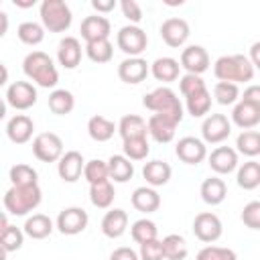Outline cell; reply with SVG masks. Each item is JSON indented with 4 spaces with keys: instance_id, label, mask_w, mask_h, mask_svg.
<instances>
[{
    "instance_id": "cell-2",
    "label": "cell",
    "mask_w": 260,
    "mask_h": 260,
    "mask_svg": "<svg viewBox=\"0 0 260 260\" xmlns=\"http://www.w3.org/2000/svg\"><path fill=\"white\" fill-rule=\"evenodd\" d=\"M22 71L39 87L49 89V87H55L59 81V71L53 59L45 51H30L22 61Z\"/></svg>"
},
{
    "instance_id": "cell-8",
    "label": "cell",
    "mask_w": 260,
    "mask_h": 260,
    "mask_svg": "<svg viewBox=\"0 0 260 260\" xmlns=\"http://www.w3.org/2000/svg\"><path fill=\"white\" fill-rule=\"evenodd\" d=\"M87 223H89L87 211L83 207H75V205L61 209L57 215V221H55L57 230L63 236H77L87 228Z\"/></svg>"
},
{
    "instance_id": "cell-23",
    "label": "cell",
    "mask_w": 260,
    "mask_h": 260,
    "mask_svg": "<svg viewBox=\"0 0 260 260\" xmlns=\"http://www.w3.org/2000/svg\"><path fill=\"white\" fill-rule=\"evenodd\" d=\"M130 203L140 213H154L160 207V195L152 187H136L130 197Z\"/></svg>"
},
{
    "instance_id": "cell-45",
    "label": "cell",
    "mask_w": 260,
    "mask_h": 260,
    "mask_svg": "<svg viewBox=\"0 0 260 260\" xmlns=\"http://www.w3.org/2000/svg\"><path fill=\"white\" fill-rule=\"evenodd\" d=\"M213 98L217 100V104L221 106H232L238 102L240 98V89L236 83H228V81H217L213 87Z\"/></svg>"
},
{
    "instance_id": "cell-7",
    "label": "cell",
    "mask_w": 260,
    "mask_h": 260,
    "mask_svg": "<svg viewBox=\"0 0 260 260\" xmlns=\"http://www.w3.org/2000/svg\"><path fill=\"white\" fill-rule=\"evenodd\" d=\"M32 154L41 162H57L63 154V140L55 132H41L32 140Z\"/></svg>"
},
{
    "instance_id": "cell-26",
    "label": "cell",
    "mask_w": 260,
    "mask_h": 260,
    "mask_svg": "<svg viewBox=\"0 0 260 260\" xmlns=\"http://www.w3.org/2000/svg\"><path fill=\"white\" fill-rule=\"evenodd\" d=\"M171 165L165 160H148L142 167V177L146 179V183L154 189V187H162L169 183L171 179Z\"/></svg>"
},
{
    "instance_id": "cell-39",
    "label": "cell",
    "mask_w": 260,
    "mask_h": 260,
    "mask_svg": "<svg viewBox=\"0 0 260 260\" xmlns=\"http://www.w3.org/2000/svg\"><path fill=\"white\" fill-rule=\"evenodd\" d=\"M85 55L89 57V61L93 63H108L114 57V47L110 43V39L104 41H93V43H85Z\"/></svg>"
},
{
    "instance_id": "cell-36",
    "label": "cell",
    "mask_w": 260,
    "mask_h": 260,
    "mask_svg": "<svg viewBox=\"0 0 260 260\" xmlns=\"http://www.w3.org/2000/svg\"><path fill=\"white\" fill-rule=\"evenodd\" d=\"M236 152L244 154V156H258L260 154V132L258 130H242V134H238L236 138Z\"/></svg>"
},
{
    "instance_id": "cell-22",
    "label": "cell",
    "mask_w": 260,
    "mask_h": 260,
    "mask_svg": "<svg viewBox=\"0 0 260 260\" xmlns=\"http://www.w3.org/2000/svg\"><path fill=\"white\" fill-rule=\"evenodd\" d=\"M175 130H177V124H173L171 120L162 118L160 114H152L146 122V132L150 134L152 140L160 142V144H167L175 138Z\"/></svg>"
},
{
    "instance_id": "cell-13",
    "label": "cell",
    "mask_w": 260,
    "mask_h": 260,
    "mask_svg": "<svg viewBox=\"0 0 260 260\" xmlns=\"http://www.w3.org/2000/svg\"><path fill=\"white\" fill-rule=\"evenodd\" d=\"M175 154L185 165H199L201 160L207 158V146H205L203 140H199L195 136H185V138H181L177 142Z\"/></svg>"
},
{
    "instance_id": "cell-14",
    "label": "cell",
    "mask_w": 260,
    "mask_h": 260,
    "mask_svg": "<svg viewBox=\"0 0 260 260\" xmlns=\"http://www.w3.org/2000/svg\"><path fill=\"white\" fill-rule=\"evenodd\" d=\"M179 65L193 75H201L203 71L209 69V53L201 47V45H189L183 49Z\"/></svg>"
},
{
    "instance_id": "cell-31",
    "label": "cell",
    "mask_w": 260,
    "mask_h": 260,
    "mask_svg": "<svg viewBox=\"0 0 260 260\" xmlns=\"http://www.w3.org/2000/svg\"><path fill=\"white\" fill-rule=\"evenodd\" d=\"M199 193H201V199L207 205H219L228 195V185L219 177H209V179H205L201 183Z\"/></svg>"
},
{
    "instance_id": "cell-27",
    "label": "cell",
    "mask_w": 260,
    "mask_h": 260,
    "mask_svg": "<svg viewBox=\"0 0 260 260\" xmlns=\"http://www.w3.org/2000/svg\"><path fill=\"white\" fill-rule=\"evenodd\" d=\"M108 179L114 183H126L134 175V165L124 154H112L108 160Z\"/></svg>"
},
{
    "instance_id": "cell-18",
    "label": "cell",
    "mask_w": 260,
    "mask_h": 260,
    "mask_svg": "<svg viewBox=\"0 0 260 260\" xmlns=\"http://www.w3.org/2000/svg\"><path fill=\"white\" fill-rule=\"evenodd\" d=\"M207 162L213 173L217 175H230L238 167V152L230 146H217L207 154Z\"/></svg>"
},
{
    "instance_id": "cell-35",
    "label": "cell",
    "mask_w": 260,
    "mask_h": 260,
    "mask_svg": "<svg viewBox=\"0 0 260 260\" xmlns=\"http://www.w3.org/2000/svg\"><path fill=\"white\" fill-rule=\"evenodd\" d=\"M162 244V256L165 260H185L187 254H189V248H187V242L183 236L179 234H169L160 240Z\"/></svg>"
},
{
    "instance_id": "cell-41",
    "label": "cell",
    "mask_w": 260,
    "mask_h": 260,
    "mask_svg": "<svg viewBox=\"0 0 260 260\" xmlns=\"http://www.w3.org/2000/svg\"><path fill=\"white\" fill-rule=\"evenodd\" d=\"M8 179L12 185H37L39 183V175L30 165L18 162L14 167H10L8 171Z\"/></svg>"
},
{
    "instance_id": "cell-57",
    "label": "cell",
    "mask_w": 260,
    "mask_h": 260,
    "mask_svg": "<svg viewBox=\"0 0 260 260\" xmlns=\"http://www.w3.org/2000/svg\"><path fill=\"white\" fill-rule=\"evenodd\" d=\"M6 81H8V69H6V65L0 61V87L6 85Z\"/></svg>"
},
{
    "instance_id": "cell-52",
    "label": "cell",
    "mask_w": 260,
    "mask_h": 260,
    "mask_svg": "<svg viewBox=\"0 0 260 260\" xmlns=\"http://www.w3.org/2000/svg\"><path fill=\"white\" fill-rule=\"evenodd\" d=\"M110 260H140L138 258V252L128 248V246H122V248H116L112 254H110Z\"/></svg>"
},
{
    "instance_id": "cell-54",
    "label": "cell",
    "mask_w": 260,
    "mask_h": 260,
    "mask_svg": "<svg viewBox=\"0 0 260 260\" xmlns=\"http://www.w3.org/2000/svg\"><path fill=\"white\" fill-rule=\"evenodd\" d=\"M248 61L252 63L254 69L260 67V43H254V45L250 47V59H248Z\"/></svg>"
},
{
    "instance_id": "cell-48",
    "label": "cell",
    "mask_w": 260,
    "mask_h": 260,
    "mask_svg": "<svg viewBox=\"0 0 260 260\" xmlns=\"http://www.w3.org/2000/svg\"><path fill=\"white\" fill-rule=\"evenodd\" d=\"M242 221L250 230H260V201H250L242 209Z\"/></svg>"
},
{
    "instance_id": "cell-15",
    "label": "cell",
    "mask_w": 260,
    "mask_h": 260,
    "mask_svg": "<svg viewBox=\"0 0 260 260\" xmlns=\"http://www.w3.org/2000/svg\"><path fill=\"white\" fill-rule=\"evenodd\" d=\"M79 32H81V39L85 43H93V41H104V39H110V32H112V24L106 16L102 14H91V16H85L81 20V26H79Z\"/></svg>"
},
{
    "instance_id": "cell-30",
    "label": "cell",
    "mask_w": 260,
    "mask_h": 260,
    "mask_svg": "<svg viewBox=\"0 0 260 260\" xmlns=\"http://www.w3.org/2000/svg\"><path fill=\"white\" fill-rule=\"evenodd\" d=\"M114 132H116V124L102 114H95L87 120V134L95 142H108L114 136Z\"/></svg>"
},
{
    "instance_id": "cell-47",
    "label": "cell",
    "mask_w": 260,
    "mask_h": 260,
    "mask_svg": "<svg viewBox=\"0 0 260 260\" xmlns=\"http://www.w3.org/2000/svg\"><path fill=\"white\" fill-rule=\"evenodd\" d=\"M179 89H181V93H183L185 98H189V95H193V93H197V91H203V89H207V87H205V81L201 79V75L185 73V75L179 79Z\"/></svg>"
},
{
    "instance_id": "cell-50",
    "label": "cell",
    "mask_w": 260,
    "mask_h": 260,
    "mask_svg": "<svg viewBox=\"0 0 260 260\" xmlns=\"http://www.w3.org/2000/svg\"><path fill=\"white\" fill-rule=\"evenodd\" d=\"M120 8H122V14H124L132 24L138 26V22L142 20V8H140V4L134 2V0H122V2H120Z\"/></svg>"
},
{
    "instance_id": "cell-21",
    "label": "cell",
    "mask_w": 260,
    "mask_h": 260,
    "mask_svg": "<svg viewBox=\"0 0 260 260\" xmlns=\"http://www.w3.org/2000/svg\"><path fill=\"white\" fill-rule=\"evenodd\" d=\"M118 134L122 136V142L124 140H132V138H146V120L138 114H126L120 118L118 126H116Z\"/></svg>"
},
{
    "instance_id": "cell-16",
    "label": "cell",
    "mask_w": 260,
    "mask_h": 260,
    "mask_svg": "<svg viewBox=\"0 0 260 260\" xmlns=\"http://www.w3.org/2000/svg\"><path fill=\"white\" fill-rule=\"evenodd\" d=\"M148 73H150V65L142 57H126L118 65V77L124 83H130V85L142 83Z\"/></svg>"
},
{
    "instance_id": "cell-9",
    "label": "cell",
    "mask_w": 260,
    "mask_h": 260,
    "mask_svg": "<svg viewBox=\"0 0 260 260\" xmlns=\"http://www.w3.org/2000/svg\"><path fill=\"white\" fill-rule=\"evenodd\" d=\"M193 234H195L197 240H201L205 244H211V242L219 240L221 234H223L221 219L211 211H201L193 219Z\"/></svg>"
},
{
    "instance_id": "cell-24",
    "label": "cell",
    "mask_w": 260,
    "mask_h": 260,
    "mask_svg": "<svg viewBox=\"0 0 260 260\" xmlns=\"http://www.w3.org/2000/svg\"><path fill=\"white\" fill-rule=\"evenodd\" d=\"M128 228V213L124 209H110L104 217H102V234L106 238H120Z\"/></svg>"
},
{
    "instance_id": "cell-37",
    "label": "cell",
    "mask_w": 260,
    "mask_h": 260,
    "mask_svg": "<svg viewBox=\"0 0 260 260\" xmlns=\"http://www.w3.org/2000/svg\"><path fill=\"white\" fill-rule=\"evenodd\" d=\"M16 35H18L20 43H24L28 47H37L45 39V28H43V24H39L35 20H26V22H20L18 24Z\"/></svg>"
},
{
    "instance_id": "cell-3",
    "label": "cell",
    "mask_w": 260,
    "mask_h": 260,
    "mask_svg": "<svg viewBox=\"0 0 260 260\" xmlns=\"http://www.w3.org/2000/svg\"><path fill=\"white\" fill-rule=\"evenodd\" d=\"M213 75L228 83H246L254 79V67L246 55H223L213 63Z\"/></svg>"
},
{
    "instance_id": "cell-1",
    "label": "cell",
    "mask_w": 260,
    "mask_h": 260,
    "mask_svg": "<svg viewBox=\"0 0 260 260\" xmlns=\"http://www.w3.org/2000/svg\"><path fill=\"white\" fill-rule=\"evenodd\" d=\"M142 106H144L146 110L154 112V114H160L162 118L171 120V122L177 124V126L181 124V120H183V116H185L183 104L179 102L177 93H175L171 87H167V85H160V87L152 89L150 93H146V95L142 98Z\"/></svg>"
},
{
    "instance_id": "cell-4",
    "label": "cell",
    "mask_w": 260,
    "mask_h": 260,
    "mask_svg": "<svg viewBox=\"0 0 260 260\" xmlns=\"http://www.w3.org/2000/svg\"><path fill=\"white\" fill-rule=\"evenodd\" d=\"M43 199V191L37 185H12L4 193V207L12 215H26L39 207Z\"/></svg>"
},
{
    "instance_id": "cell-46",
    "label": "cell",
    "mask_w": 260,
    "mask_h": 260,
    "mask_svg": "<svg viewBox=\"0 0 260 260\" xmlns=\"http://www.w3.org/2000/svg\"><path fill=\"white\" fill-rule=\"evenodd\" d=\"M195 260H238V254L232 248L221 246H205L197 252Z\"/></svg>"
},
{
    "instance_id": "cell-32",
    "label": "cell",
    "mask_w": 260,
    "mask_h": 260,
    "mask_svg": "<svg viewBox=\"0 0 260 260\" xmlns=\"http://www.w3.org/2000/svg\"><path fill=\"white\" fill-rule=\"evenodd\" d=\"M47 106L53 114L57 116H67L73 112L75 108V98L69 89H53L49 93V100H47Z\"/></svg>"
},
{
    "instance_id": "cell-44",
    "label": "cell",
    "mask_w": 260,
    "mask_h": 260,
    "mask_svg": "<svg viewBox=\"0 0 260 260\" xmlns=\"http://www.w3.org/2000/svg\"><path fill=\"white\" fill-rule=\"evenodd\" d=\"M22 244H24V232L20 228L8 223V228L0 234V246L6 252H16L22 248Z\"/></svg>"
},
{
    "instance_id": "cell-33",
    "label": "cell",
    "mask_w": 260,
    "mask_h": 260,
    "mask_svg": "<svg viewBox=\"0 0 260 260\" xmlns=\"http://www.w3.org/2000/svg\"><path fill=\"white\" fill-rule=\"evenodd\" d=\"M114 197H116V191H114V185H112L110 179L89 185V201H91L95 207L108 209V207L114 203Z\"/></svg>"
},
{
    "instance_id": "cell-28",
    "label": "cell",
    "mask_w": 260,
    "mask_h": 260,
    "mask_svg": "<svg viewBox=\"0 0 260 260\" xmlns=\"http://www.w3.org/2000/svg\"><path fill=\"white\" fill-rule=\"evenodd\" d=\"M179 71H181V65L177 59L173 57H158L152 65H150V73L156 81H162V83H171V81H177L179 79Z\"/></svg>"
},
{
    "instance_id": "cell-56",
    "label": "cell",
    "mask_w": 260,
    "mask_h": 260,
    "mask_svg": "<svg viewBox=\"0 0 260 260\" xmlns=\"http://www.w3.org/2000/svg\"><path fill=\"white\" fill-rule=\"evenodd\" d=\"M12 2H14L16 8H32L37 4L35 0H12Z\"/></svg>"
},
{
    "instance_id": "cell-60",
    "label": "cell",
    "mask_w": 260,
    "mask_h": 260,
    "mask_svg": "<svg viewBox=\"0 0 260 260\" xmlns=\"http://www.w3.org/2000/svg\"><path fill=\"white\" fill-rule=\"evenodd\" d=\"M6 256H8V252H6V250L0 246V260H6Z\"/></svg>"
},
{
    "instance_id": "cell-6",
    "label": "cell",
    "mask_w": 260,
    "mask_h": 260,
    "mask_svg": "<svg viewBox=\"0 0 260 260\" xmlns=\"http://www.w3.org/2000/svg\"><path fill=\"white\" fill-rule=\"evenodd\" d=\"M116 45L122 53H126L128 57H140L142 51H146L148 45V37L146 32L136 26V24H126L118 30L116 35Z\"/></svg>"
},
{
    "instance_id": "cell-10",
    "label": "cell",
    "mask_w": 260,
    "mask_h": 260,
    "mask_svg": "<svg viewBox=\"0 0 260 260\" xmlns=\"http://www.w3.org/2000/svg\"><path fill=\"white\" fill-rule=\"evenodd\" d=\"M37 87L30 81H14L6 89V106H12L14 110H28L37 104Z\"/></svg>"
},
{
    "instance_id": "cell-11",
    "label": "cell",
    "mask_w": 260,
    "mask_h": 260,
    "mask_svg": "<svg viewBox=\"0 0 260 260\" xmlns=\"http://www.w3.org/2000/svg\"><path fill=\"white\" fill-rule=\"evenodd\" d=\"M232 134V122L225 114H209L201 124V136L207 144H219Z\"/></svg>"
},
{
    "instance_id": "cell-19",
    "label": "cell",
    "mask_w": 260,
    "mask_h": 260,
    "mask_svg": "<svg viewBox=\"0 0 260 260\" xmlns=\"http://www.w3.org/2000/svg\"><path fill=\"white\" fill-rule=\"evenodd\" d=\"M32 132H35V124L26 114H16L6 124V136L14 144H26L32 138Z\"/></svg>"
},
{
    "instance_id": "cell-51",
    "label": "cell",
    "mask_w": 260,
    "mask_h": 260,
    "mask_svg": "<svg viewBox=\"0 0 260 260\" xmlns=\"http://www.w3.org/2000/svg\"><path fill=\"white\" fill-rule=\"evenodd\" d=\"M244 104H250L254 108H260V85H248L244 89V98L240 100Z\"/></svg>"
},
{
    "instance_id": "cell-43",
    "label": "cell",
    "mask_w": 260,
    "mask_h": 260,
    "mask_svg": "<svg viewBox=\"0 0 260 260\" xmlns=\"http://www.w3.org/2000/svg\"><path fill=\"white\" fill-rule=\"evenodd\" d=\"M83 177L89 185L93 183H100V181H106L108 179V162L102 160V158H91L83 165Z\"/></svg>"
},
{
    "instance_id": "cell-59",
    "label": "cell",
    "mask_w": 260,
    "mask_h": 260,
    "mask_svg": "<svg viewBox=\"0 0 260 260\" xmlns=\"http://www.w3.org/2000/svg\"><path fill=\"white\" fill-rule=\"evenodd\" d=\"M6 116V100H2L0 98V120Z\"/></svg>"
},
{
    "instance_id": "cell-34",
    "label": "cell",
    "mask_w": 260,
    "mask_h": 260,
    "mask_svg": "<svg viewBox=\"0 0 260 260\" xmlns=\"http://www.w3.org/2000/svg\"><path fill=\"white\" fill-rule=\"evenodd\" d=\"M236 181H238V187H242L244 191H252L260 185V162L250 158L248 162H244L240 169H238V175H236Z\"/></svg>"
},
{
    "instance_id": "cell-38",
    "label": "cell",
    "mask_w": 260,
    "mask_h": 260,
    "mask_svg": "<svg viewBox=\"0 0 260 260\" xmlns=\"http://www.w3.org/2000/svg\"><path fill=\"white\" fill-rule=\"evenodd\" d=\"M185 108L193 118H203L211 110V93L207 89L197 91L189 98H185Z\"/></svg>"
},
{
    "instance_id": "cell-58",
    "label": "cell",
    "mask_w": 260,
    "mask_h": 260,
    "mask_svg": "<svg viewBox=\"0 0 260 260\" xmlns=\"http://www.w3.org/2000/svg\"><path fill=\"white\" fill-rule=\"evenodd\" d=\"M6 228H8V217H6L4 211H0V234H2Z\"/></svg>"
},
{
    "instance_id": "cell-25",
    "label": "cell",
    "mask_w": 260,
    "mask_h": 260,
    "mask_svg": "<svg viewBox=\"0 0 260 260\" xmlns=\"http://www.w3.org/2000/svg\"><path fill=\"white\" fill-rule=\"evenodd\" d=\"M232 122L242 130H254L260 124V108L238 102L232 110Z\"/></svg>"
},
{
    "instance_id": "cell-29",
    "label": "cell",
    "mask_w": 260,
    "mask_h": 260,
    "mask_svg": "<svg viewBox=\"0 0 260 260\" xmlns=\"http://www.w3.org/2000/svg\"><path fill=\"white\" fill-rule=\"evenodd\" d=\"M22 232L32 240H45L53 232V219L45 213H32L30 217H26Z\"/></svg>"
},
{
    "instance_id": "cell-42",
    "label": "cell",
    "mask_w": 260,
    "mask_h": 260,
    "mask_svg": "<svg viewBox=\"0 0 260 260\" xmlns=\"http://www.w3.org/2000/svg\"><path fill=\"white\" fill-rule=\"evenodd\" d=\"M122 150L128 160H144L150 152V146L146 138H132V140H124Z\"/></svg>"
},
{
    "instance_id": "cell-40",
    "label": "cell",
    "mask_w": 260,
    "mask_h": 260,
    "mask_svg": "<svg viewBox=\"0 0 260 260\" xmlns=\"http://www.w3.org/2000/svg\"><path fill=\"white\" fill-rule=\"evenodd\" d=\"M130 236H132V240H134L136 244H144V242H148V240H156L158 230H156V223H154L152 219L142 217V219H136V221L130 225Z\"/></svg>"
},
{
    "instance_id": "cell-5",
    "label": "cell",
    "mask_w": 260,
    "mask_h": 260,
    "mask_svg": "<svg viewBox=\"0 0 260 260\" xmlns=\"http://www.w3.org/2000/svg\"><path fill=\"white\" fill-rule=\"evenodd\" d=\"M41 24L49 32H65L71 26L73 14L63 0H43L39 8Z\"/></svg>"
},
{
    "instance_id": "cell-55",
    "label": "cell",
    "mask_w": 260,
    "mask_h": 260,
    "mask_svg": "<svg viewBox=\"0 0 260 260\" xmlns=\"http://www.w3.org/2000/svg\"><path fill=\"white\" fill-rule=\"evenodd\" d=\"M8 24H10V20H8V14L4 12V10H0V39L8 32Z\"/></svg>"
},
{
    "instance_id": "cell-53",
    "label": "cell",
    "mask_w": 260,
    "mask_h": 260,
    "mask_svg": "<svg viewBox=\"0 0 260 260\" xmlns=\"http://www.w3.org/2000/svg\"><path fill=\"white\" fill-rule=\"evenodd\" d=\"M91 6H93V10L98 12V14H108V12H112L114 8H116V0H91Z\"/></svg>"
},
{
    "instance_id": "cell-49",
    "label": "cell",
    "mask_w": 260,
    "mask_h": 260,
    "mask_svg": "<svg viewBox=\"0 0 260 260\" xmlns=\"http://www.w3.org/2000/svg\"><path fill=\"white\" fill-rule=\"evenodd\" d=\"M140 260H165L162 256V244L160 240H148L144 244H140V252H138Z\"/></svg>"
},
{
    "instance_id": "cell-20",
    "label": "cell",
    "mask_w": 260,
    "mask_h": 260,
    "mask_svg": "<svg viewBox=\"0 0 260 260\" xmlns=\"http://www.w3.org/2000/svg\"><path fill=\"white\" fill-rule=\"evenodd\" d=\"M57 61L65 69H75L81 63V43L75 37H65L57 49Z\"/></svg>"
},
{
    "instance_id": "cell-12",
    "label": "cell",
    "mask_w": 260,
    "mask_h": 260,
    "mask_svg": "<svg viewBox=\"0 0 260 260\" xmlns=\"http://www.w3.org/2000/svg\"><path fill=\"white\" fill-rule=\"evenodd\" d=\"M191 30H189V22L185 18H167L160 24V39L171 47V49H179L187 43Z\"/></svg>"
},
{
    "instance_id": "cell-17",
    "label": "cell",
    "mask_w": 260,
    "mask_h": 260,
    "mask_svg": "<svg viewBox=\"0 0 260 260\" xmlns=\"http://www.w3.org/2000/svg\"><path fill=\"white\" fill-rule=\"evenodd\" d=\"M83 154L79 150H67L57 160V173L65 183H75L83 175Z\"/></svg>"
}]
</instances>
